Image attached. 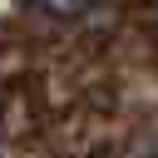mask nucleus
<instances>
[{
    "mask_svg": "<svg viewBox=\"0 0 158 158\" xmlns=\"http://www.w3.org/2000/svg\"><path fill=\"white\" fill-rule=\"evenodd\" d=\"M44 15H54V20H79V15H89L99 0H35Z\"/></svg>",
    "mask_w": 158,
    "mask_h": 158,
    "instance_id": "obj_1",
    "label": "nucleus"
}]
</instances>
